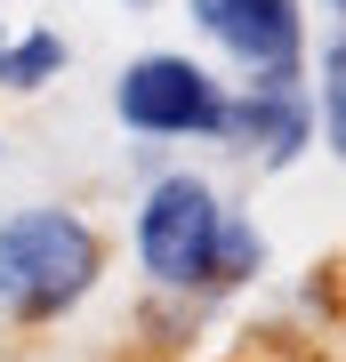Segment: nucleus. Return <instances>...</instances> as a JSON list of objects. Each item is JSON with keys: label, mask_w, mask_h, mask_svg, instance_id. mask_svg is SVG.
I'll return each mask as SVG.
<instances>
[{"label": "nucleus", "mask_w": 346, "mask_h": 362, "mask_svg": "<svg viewBox=\"0 0 346 362\" xmlns=\"http://www.w3.org/2000/svg\"><path fill=\"white\" fill-rule=\"evenodd\" d=\"M129 8H161V0H129Z\"/></svg>", "instance_id": "1a4fd4ad"}, {"label": "nucleus", "mask_w": 346, "mask_h": 362, "mask_svg": "<svg viewBox=\"0 0 346 362\" xmlns=\"http://www.w3.org/2000/svg\"><path fill=\"white\" fill-rule=\"evenodd\" d=\"M306 97H314V137L346 161V33H330V49H322V89H306Z\"/></svg>", "instance_id": "0eeeda50"}, {"label": "nucleus", "mask_w": 346, "mask_h": 362, "mask_svg": "<svg viewBox=\"0 0 346 362\" xmlns=\"http://www.w3.org/2000/svg\"><path fill=\"white\" fill-rule=\"evenodd\" d=\"M218 145L250 153L258 169H290V161L314 145V97H306V81H298V89H258V81L226 89V129H218Z\"/></svg>", "instance_id": "39448f33"}, {"label": "nucleus", "mask_w": 346, "mask_h": 362, "mask_svg": "<svg viewBox=\"0 0 346 362\" xmlns=\"http://www.w3.org/2000/svg\"><path fill=\"white\" fill-rule=\"evenodd\" d=\"M185 8L193 33L242 65V81H258V89L306 81V8L298 0H185Z\"/></svg>", "instance_id": "20e7f679"}, {"label": "nucleus", "mask_w": 346, "mask_h": 362, "mask_svg": "<svg viewBox=\"0 0 346 362\" xmlns=\"http://www.w3.org/2000/svg\"><path fill=\"white\" fill-rule=\"evenodd\" d=\"M64 65H73V49H64V33H49V25L0 40V89L8 97H33V89H49V81H64Z\"/></svg>", "instance_id": "423d86ee"}, {"label": "nucleus", "mask_w": 346, "mask_h": 362, "mask_svg": "<svg viewBox=\"0 0 346 362\" xmlns=\"http://www.w3.org/2000/svg\"><path fill=\"white\" fill-rule=\"evenodd\" d=\"M322 8H330V16H338V33H346V0H322Z\"/></svg>", "instance_id": "6e6552de"}, {"label": "nucleus", "mask_w": 346, "mask_h": 362, "mask_svg": "<svg viewBox=\"0 0 346 362\" xmlns=\"http://www.w3.org/2000/svg\"><path fill=\"white\" fill-rule=\"evenodd\" d=\"M113 113H121L129 137H154V145H185V137L218 145V129H226V81L209 73L202 57L154 49V57H129L121 65Z\"/></svg>", "instance_id": "7ed1b4c3"}, {"label": "nucleus", "mask_w": 346, "mask_h": 362, "mask_svg": "<svg viewBox=\"0 0 346 362\" xmlns=\"http://www.w3.org/2000/svg\"><path fill=\"white\" fill-rule=\"evenodd\" d=\"M226 218L218 185L193 169H154L137 202V266L169 298H218L226 290Z\"/></svg>", "instance_id": "f03ea898"}, {"label": "nucleus", "mask_w": 346, "mask_h": 362, "mask_svg": "<svg viewBox=\"0 0 346 362\" xmlns=\"http://www.w3.org/2000/svg\"><path fill=\"white\" fill-rule=\"evenodd\" d=\"M0 40H8V33H0Z\"/></svg>", "instance_id": "9d476101"}, {"label": "nucleus", "mask_w": 346, "mask_h": 362, "mask_svg": "<svg viewBox=\"0 0 346 362\" xmlns=\"http://www.w3.org/2000/svg\"><path fill=\"white\" fill-rule=\"evenodd\" d=\"M105 274V233L64 202H33L0 218V314L8 322H64Z\"/></svg>", "instance_id": "f257e3e1"}]
</instances>
